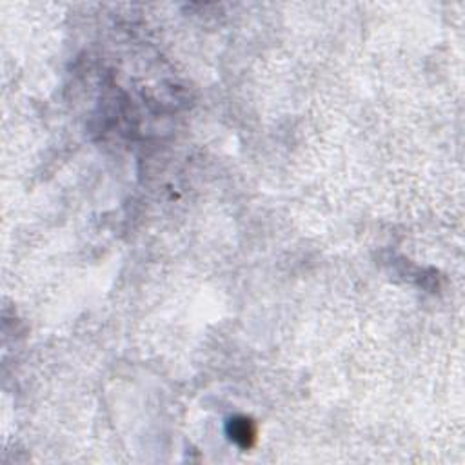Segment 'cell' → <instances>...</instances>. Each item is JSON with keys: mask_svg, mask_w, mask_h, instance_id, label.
<instances>
[{"mask_svg": "<svg viewBox=\"0 0 465 465\" xmlns=\"http://www.w3.org/2000/svg\"><path fill=\"white\" fill-rule=\"evenodd\" d=\"M229 434L231 438L238 443L240 448H251L257 438V431H255L253 424L245 418H235L229 422Z\"/></svg>", "mask_w": 465, "mask_h": 465, "instance_id": "1", "label": "cell"}]
</instances>
